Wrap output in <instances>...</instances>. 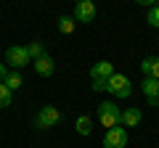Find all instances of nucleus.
Segmentation results:
<instances>
[{
  "label": "nucleus",
  "mask_w": 159,
  "mask_h": 148,
  "mask_svg": "<svg viewBox=\"0 0 159 148\" xmlns=\"http://www.w3.org/2000/svg\"><path fill=\"white\" fill-rule=\"evenodd\" d=\"M146 21L151 24V27H157V29H159V3L148 8V16H146Z\"/></svg>",
  "instance_id": "f3484780"
},
{
  "label": "nucleus",
  "mask_w": 159,
  "mask_h": 148,
  "mask_svg": "<svg viewBox=\"0 0 159 148\" xmlns=\"http://www.w3.org/2000/svg\"><path fill=\"white\" fill-rule=\"evenodd\" d=\"M58 122H61V111H58L56 106H43L37 111V116H34V127H37V130H51Z\"/></svg>",
  "instance_id": "7ed1b4c3"
},
{
  "label": "nucleus",
  "mask_w": 159,
  "mask_h": 148,
  "mask_svg": "<svg viewBox=\"0 0 159 148\" xmlns=\"http://www.w3.org/2000/svg\"><path fill=\"white\" fill-rule=\"evenodd\" d=\"M6 61H8V66H13V72H19V69H24L29 63V53H27V48H21V45H11L6 50Z\"/></svg>",
  "instance_id": "39448f33"
},
{
  "label": "nucleus",
  "mask_w": 159,
  "mask_h": 148,
  "mask_svg": "<svg viewBox=\"0 0 159 148\" xmlns=\"http://www.w3.org/2000/svg\"><path fill=\"white\" fill-rule=\"evenodd\" d=\"M141 119H143V111H141L138 106H130V108L122 111L119 124H122V127H138V124H141Z\"/></svg>",
  "instance_id": "6e6552de"
},
{
  "label": "nucleus",
  "mask_w": 159,
  "mask_h": 148,
  "mask_svg": "<svg viewBox=\"0 0 159 148\" xmlns=\"http://www.w3.org/2000/svg\"><path fill=\"white\" fill-rule=\"evenodd\" d=\"M93 19H96V3H90V0L74 3V21H88L90 24Z\"/></svg>",
  "instance_id": "423d86ee"
},
{
  "label": "nucleus",
  "mask_w": 159,
  "mask_h": 148,
  "mask_svg": "<svg viewBox=\"0 0 159 148\" xmlns=\"http://www.w3.org/2000/svg\"><path fill=\"white\" fill-rule=\"evenodd\" d=\"M74 127H77V132H80V135H90V130H93V119L82 114V116H77Z\"/></svg>",
  "instance_id": "ddd939ff"
},
{
  "label": "nucleus",
  "mask_w": 159,
  "mask_h": 148,
  "mask_svg": "<svg viewBox=\"0 0 159 148\" xmlns=\"http://www.w3.org/2000/svg\"><path fill=\"white\" fill-rule=\"evenodd\" d=\"M119 119H122V108H119L117 103H111V101L98 103V122H101L106 130H109V127H117Z\"/></svg>",
  "instance_id": "f257e3e1"
},
{
  "label": "nucleus",
  "mask_w": 159,
  "mask_h": 148,
  "mask_svg": "<svg viewBox=\"0 0 159 148\" xmlns=\"http://www.w3.org/2000/svg\"><path fill=\"white\" fill-rule=\"evenodd\" d=\"M93 90H98V93L106 90V82H103V80H93Z\"/></svg>",
  "instance_id": "a211bd4d"
},
{
  "label": "nucleus",
  "mask_w": 159,
  "mask_h": 148,
  "mask_svg": "<svg viewBox=\"0 0 159 148\" xmlns=\"http://www.w3.org/2000/svg\"><path fill=\"white\" fill-rule=\"evenodd\" d=\"M135 3H138V6H148V8H151V6H157L159 0H135Z\"/></svg>",
  "instance_id": "6ab92c4d"
},
{
  "label": "nucleus",
  "mask_w": 159,
  "mask_h": 148,
  "mask_svg": "<svg viewBox=\"0 0 159 148\" xmlns=\"http://www.w3.org/2000/svg\"><path fill=\"white\" fill-rule=\"evenodd\" d=\"M141 90H143V95L148 98V103H151V106H157V103H159V80L146 77V80L141 82Z\"/></svg>",
  "instance_id": "0eeeda50"
},
{
  "label": "nucleus",
  "mask_w": 159,
  "mask_h": 148,
  "mask_svg": "<svg viewBox=\"0 0 159 148\" xmlns=\"http://www.w3.org/2000/svg\"><path fill=\"white\" fill-rule=\"evenodd\" d=\"M13 101V93L6 87V82H0V108H8Z\"/></svg>",
  "instance_id": "2eb2a0df"
},
{
  "label": "nucleus",
  "mask_w": 159,
  "mask_h": 148,
  "mask_svg": "<svg viewBox=\"0 0 159 148\" xmlns=\"http://www.w3.org/2000/svg\"><path fill=\"white\" fill-rule=\"evenodd\" d=\"M34 72H37L40 77H51V74L56 72V61H53L51 56H40V58H34Z\"/></svg>",
  "instance_id": "9d476101"
},
{
  "label": "nucleus",
  "mask_w": 159,
  "mask_h": 148,
  "mask_svg": "<svg viewBox=\"0 0 159 148\" xmlns=\"http://www.w3.org/2000/svg\"><path fill=\"white\" fill-rule=\"evenodd\" d=\"M106 90L111 93L114 98H130V93H133V82L127 80L125 74H117V72H114L111 77L106 80Z\"/></svg>",
  "instance_id": "f03ea898"
},
{
  "label": "nucleus",
  "mask_w": 159,
  "mask_h": 148,
  "mask_svg": "<svg viewBox=\"0 0 159 148\" xmlns=\"http://www.w3.org/2000/svg\"><path fill=\"white\" fill-rule=\"evenodd\" d=\"M74 27H77L74 19H69V16H61V19H58V32H61V34H72Z\"/></svg>",
  "instance_id": "4468645a"
},
{
  "label": "nucleus",
  "mask_w": 159,
  "mask_h": 148,
  "mask_svg": "<svg viewBox=\"0 0 159 148\" xmlns=\"http://www.w3.org/2000/svg\"><path fill=\"white\" fill-rule=\"evenodd\" d=\"M27 53H29V61H34V58L45 56V48H43V42H29V45H27Z\"/></svg>",
  "instance_id": "dca6fc26"
},
{
  "label": "nucleus",
  "mask_w": 159,
  "mask_h": 148,
  "mask_svg": "<svg viewBox=\"0 0 159 148\" xmlns=\"http://www.w3.org/2000/svg\"><path fill=\"white\" fill-rule=\"evenodd\" d=\"M90 3H96V0H90Z\"/></svg>",
  "instance_id": "4be33fe9"
},
{
  "label": "nucleus",
  "mask_w": 159,
  "mask_h": 148,
  "mask_svg": "<svg viewBox=\"0 0 159 148\" xmlns=\"http://www.w3.org/2000/svg\"><path fill=\"white\" fill-rule=\"evenodd\" d=\"M111 74H114V63L111 61H98V63L90 66V77H93V80H103V82H106Z\"/></svg>",
  "instance_id": "1a4fd4ad"
},
{
  "label": "nucleus",
  "mask_w": 159,
  "mask_h": 148,
  "mask_svg": "<svg viewBox=\"0 0 159 148\" xmlns=\"http://www.w3.org/2000/svg\"><path fill=\"white\" fill-rule=\"evenodd\" d=\"M3 82H6V87H8L11 93H13V90H19V87L24 85V80H21V74H19V72H8Z\"/></svg>",
  "instance_id": "f8f14e48"
},
{
  "label": "nucleus",
  "mask_w": 159,
  "mask_h": 148,
  "mask_svg": "<svg viewBox=\"0 0 159 148\" xmlns=\"http://www.w3.org/2000/svg\"><path fill=\"white\" fill-rule=\"evenodd\" d=\"M74 3H80V0H74Z\"/></svg>",
  "instance_id": "412c9836"
},
{
  "label": "nucleus",
  "mask_w": 159,
  "mask_h": 148,
  "mask_svg": "<svg viewBox=\"0 0 159 148\" xmlns=\"http://www.w3.org/2000/svg\"><path fill=\"white\" fill-rule=\"evenodd\" d=\"M141 69L146 77H154V80H159V58L157 56H146L141 61Z\"/></svg>",
  "instance_id": "9b49d317"
},
{
  "label": "nucleus",
  "mask_w": 159,
  "mask_h": 148,
  "mask_svg": "<svg viewBox=\"0 0 159 148\" xmlns=\"http://www.w3.org/2000/svg\"><path fill=\"white\" fill-rule=\"evenodd\" d=\"M6 74H8V72H6V66H3V63H0V82L6 80Z\"/></svg>",
  "instance_id": "aec40b11"
},
{
  "label": "nucleus",
  "mask_w": 159,
  "mask_h": 148,
  "mask_svg": "<svg viewBox=\"0 0 159 148\" xmlns=\"http://www.w3.org/2000/svg\"><path fill=\"white\" fill-rule=\"evenodd\" d=\"M103 148H127V130L122 124L109 127L103 135Z\"/></svg>",
  "instance_id": "20e7f679"
}]
</instances>
